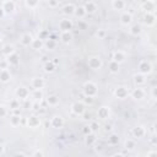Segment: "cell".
<instances>
[{
    "instance_id": "cell-1",
    "label": "cell",
    "mask_w": 157,
    "mask_h": 157,
    "mask_svg": "<svg viewBox=\"0 0 157 157\" xmlns=\"http://www.w3.org/2000/svg\"><path fill=\"white\" fill-rule=\"evenodd\" d=\"M97 92H98V87H97V85L94 82L86 81L83 83V86H82V93H83V96L94 98L97 96Z\"/></svg>"
},
{
    "instance_id": "cell-2",
    "label": "cell",
    "mask_w": 157,
    "mask_h": 157,
    "mask_svg": "<svg viewBox=\"0 0 157 157\" xmlns=\"http://www.w3.org/2000/svg\"><path fill=\"white\" fill-rule=\"evenodd\" d=\"M87 65H88V67L92 69V70H99V69L102 67L103 63H102V59H101L99 56L92 55V56H90V58L87 59Z\"/></svg>"
},
{
    "instance_id": "cell-3",
    "label": "cell",
    "mask_w": 157,
    "mask_h": 157,
    "mask_svg": "<svg viewBox=\"0 0 157 157\" xmlns=\"http://www.w3.org/2000/svg\"><path fill=\"white\" fill-rule=\"evenodd\" d=\"M1 7H2L5 15H10V13H12V12L15 11V9H16V2L12 1V0H5V1L1 2Z\"/></svg>"
},
{
    "instance_id": "cell-4",
    "label": "cell",
    "mask_w": 157,
    "mask_h": 157,
    "mask_svg": "<svg viewBox=\"0 0 157 157\" xmlns=\"http://www.w3.org/2000/svg\"><path fill=\"white\" fill-rule=\"evenodd\" d=\"M71 112L76 115H82L85 112H86V105L82 103V102H74L71 104Z\"/></svg>"
},
{
    "instance_id": "cell-5",
    "label": "cell",
    "mask_w": 157,
    "mask_h": 157,
    "mask_svg": "<svg viewBox=\"0 0 157 157\" xmlns=\"http://www.w3.org/2000/svg\"><path fill=\"white\" fill-rule=\"evenodd\" d=\"M72 27H74V23L70 18H61L59 21V28L61 32H69L72 29Z\"/></svg>"
},
{
    "instance_id": "cell-6",
    "label": "cell",
    "mask_w": 157,
    "mask_h": 157,
    "mask_svg": "<svg viewBox=\"0 0 157 157\" xmlns=\"http://www.w3.org/2000/svg\"><path fill=\"white\" fill-rule=\"evenodd\" d=\"M139 71H140V74H142V75L146 76V75H148V74L152 72V65L147 60H142L139 64Z\"/></svg>"
},
{
    "instance_id": "cell-7",
    "label": "cell",
    "mask_w": 157,
    "mask_h": 157,
    "mask_svg": "<svg viewBox=\"0 0 157 157\" xmlns=\"http://www.w3.org/2000/svg\"><path fill=\"white\" fill-rule=\"evenodd\" d=\"M114 94L119 99H125L128 97V94H129V91H128V88L125 86H118L115 88V91H114Z\"/></svg>"
},
{
    "instance_id": "cell-8",
    "label": "cell",
    "mask_w": 157,
    "mask_h": 157,
    "mask_svg": "<svg viewBox=\"0 0 157 157\" xmlns=\"http://www.w3.org/2000/svg\"><path fill=\"white\" fill-rule=\"evenodd\" d=\"M27 125L28 128H32V129H36L40 125V118L38 115H29L27 118Z\"/></svg>"
},
{
    "instance_id": "cell-9",
    "label": "cell",
    "mask_w": 157,
    "mask_h": 157,
    "mask_svg": "<svg viewBox=\"0 0 157 157\" xmlns=\"http://www.w3.org/2000/svg\"><path fill=\"white\" fill-rule=\"evenodd\" d=\"M16 96H17V98H20V99L26 101V99L28 98V96H29V91H28L27 87L21 86V87H18V88L16 90Z\"/></svg>"
},
{
    "instance_id": "cell-10",
    "label": "cell",
    "mask_w": 157,
    "mask_h": 157,
    "mask_svg": "<svg viewBox=\"0 0 157 157\" xmlns=\"http://www.w3.org/2000/svg\"><path fill=\"white\" fill-rule=\"evenodd\" d=\"M109 114H110V109L107 105H102L97 110V117L99 119H107V118H109Z\"/></svg>"
},
{
    "instance_id": "cell-11",
    "label": "cell",
    "mask_w": 157,
    "mask_h": 157,
    "mask_svg": "<svg viewBox=\"0 0 157 157\" xmlns=\"http://www.w3.org/2000/svg\"><path fill=\"white\" fill-rule=\"evenodd\" d=\"M50 125H52L54 129H60V128H63V125H64V119H63L60 115H54V117H52V119H50Z\"/></svg>"
},
{
    "instance_id": "cell-12",
    "label": "cell",
    "mask_w": 157,
    "mask_h": 157,
    "mask_svg": "<svg viewBox=\"0 0 157 157\" xmlns=\"http://www.w3.org/2000/svg\"><path fill=\"white\" fill-rule=\"evenodd\" d=\"M131 134L134 135V137L140 139V137H144V136L146 135V129H145L142 125H136L135 128H132Z\"/></svg>"
},
{
    "instance_id": "cell-13",
    "label": "cell",
    "mask_w": 157,
    "mask_h": 157,
    "mask_svg": "<svg viewBox=\"0 0 157 157\" xmlns=\"http://www.w3.org/2000/svg\"><path fill=\"white\" fill-rule=\"evenodd\" d=\"M125 59H126V55H125L124 52H121V50H117V52L113 53V58H112V60L115 61V63H118L119 65H120L121 63H124Z\"/></svg>"
},
{
    "instance_id": "cell-14",
    "label": "cell",
    "mask_w": 157,
    "mask_h": 157,
    "mask_svg": "<svg viewBox=\"0 0 157 157\" xmlns=\"http://www.w3.org/2000/svg\"><path fill=\"white\" fill-rule=\"evenodd\" d=\"M31 85H32V87L34 90H42L44 87L45 82H44V78L43 77H33L32 81H31Z\"/></svg>"
},
{
    "instance_id": "cell-15",
    "label": "cell",
    "mask_w": 157,
    "mask_h": 157,
    "mask_svg": "<svg viewBox=\"0 0 157 157\" xmlns=\"http://www.w3.org/2000/svg\"><path fill=\"white\" fill-rule=\"evenodd\" d=\"M120 22H121L123 26H129L132 22V15L130 12H128V11L123 12L120 15Z\"/></svg>"
},
{
    "instance_id": "cell-16",
    "label": "cell",
    "mask_w": 157,
    "mask_h": 157,
    "mask_svg": "<svg viewBox=\"0 0 157 157\" xmlns=\"http://www.w3.org/2000/svg\"><path fill=\"white\" fill-rule=\"evenodd\" d=\"M142 10H145L146 12H153V10L156 9V1L153 0H147V1H144L142 5H141Z\"/></svg>"
},
{
    "instance_id": "cell-17",
    "label": "cell",
    "mask_w": 157,
    "mask_h": 157,
    "mask_svg": "<svg viewBox=\"0 0 157 157\" xmlns=\"http://www.w3.org/2000/svg\"><path fill=\"white\" fill-rule=\"evenodd\" d=\"M82 6H83L86 13H93L97 10V4L94 1H86Z\"/></svg>"
},
{
    "instance_id": "cell-18",
    "label": "cell",
    "mask_w": 157,
    "mask_h": 157,
    "mask_svg": "<svg viewBox=\"0 0 157 157\" xmlns=\"http://www.w3.org/2000/svg\"><path fill=\"white\" fill-rule=\"evenodd\" d=\"M75 9H76V6H75L72 2H69V4H65L61 10H63V13H64L65 16H71V15H74Z\"/></svg>"
},
{
    "instance_id": "cell-19",
    "label": "cell",
    "mask_w": 157,
    "mask_h": 157,
    "mask_svg": "<svg viewBox=\"0 0 157 157\" xmlns=\"http://www.w3.org/2000/svg\"><path fill=\"white\" fill-rule=\"evenodd\" d=\"M156 22V16L153 12H146L144 16V23L147 26H152Z\"/></svg>"
},
{
    "instance_id": "cell-20",
    "label": "cell",
    "mask_w": 157,
    "mask_h": 157,
    "mask_svg": "<svg viewBox=\"0 0 157 157\" xmlns=\"http://www.w3.org/2000/svg\"><path fill=\"white\" fill-rule=\"evenodd\" d=\"M32 40H33V37H32V34H31V33H23V34L21 36V38H20L21 44H22V45H25V47L31 45Z\"/></svg>"
},
{
    "instance_id": "cell-21",
    "label": "cell",
    "mask_w": 157,
    "mask_h": 157,
    "mask_svg": "<svg viewBox=\"0 0 157 157\" xmlns=\"http://www.w3.org/2000/svg\"><path fill=\"white\" fill-rule=\"evenodd\" d=\"M131 97L134 98V99H142L144 98V96H145V91L141 88V87H136V88H134L132 91H131Z\"/></svg>"
},
{
    "instance_id": "cell-22",
    "label": "cell",
    "mask_w": 157,
    "mask_h": 157,
    "mask_svg": "<svg viewBox=\"0 0 157 157\" xmlns=\"http://www.w3.org/2000/svg\"><path fill=\"white\" fill-rule=\"evenodd\" d=\"M6 61H7V64H9V65L16 66V65L20 63V56H18V54L15 52L13 54H11V55H9V56L6 58Z\"/></svg>"
},
{
    "instance_id": "cell-23",
    "label": "cell",
    "mask_w": 157,
    "mask_h": 157,
    "mask_svg": "<svg viewBox=\"0 0 157 157\" xmlns=\"http://www.w3.org/2000/svg\"><path fill=\"white\" fill-rule=\"evenodd\" d=\"M11 80V72L6 69V70H0V82L6 83Z\"/></svg>"
},
{
    "instance_id": "cell-24",
    "label": "cell",
    "mask_w": 157,
    "mask_h": 157,
    "mask_svg": "<svg viewBox=\"0 0 157 157\" xmlns=\"http://www.w3.org/2000/svg\"><path fill=\"white\" fill-rule=\"evenodd\" d=\"M125 6H126V2H125L124 0H113V1H112V7H113L114 10L120 11V10H124Z\"/></svg>"
},
{
    "instance_id": "cell-25",
    "label": "cell",
    "mask_w": 157,
    "mask_h": 157,
    "mask_svg": "<svg viewBox=\"0 0 157 157\" xmlns=\"http://www.w3.org/2000/svg\"><path fill=\"white\" fill-rule=\"evenodd\" d=\"M96 141H97V136H96L94 132H91V134L85 136V144L87 146H93L96 144Z\"/></svg>"
},
{
    "instance_id": "cell-26",
    "label": "cell",
    "mask_w": 157,
    "mask_h": 157,
    "mask_svg": "<svg viewBox=\"0 0 157 157\" xmlns=\"http://www.w3.org/2000/svg\"><path fill=\"white\" fill-rule=\"evenodd\" d=\"M86 15H87V13H86V11H85V9H83L82 5L76 6V9H75V11H74V16H75V17H77V18H83Z\"/></svg>"
},
{
    "instance_id": "cell-27",
    "label": "cell",
    "mask_w": 157,
    "mask_h": 157,
    "mask_svg": "<svg viewBox=\"0 0 157 157\" xmlns=\"http://www.w3.org/2000/svg\"><path fill=\"white\" fill-rule=\"evenodd\" d=\"M71 39H72V33H71V31H69V32H61V33H60V40H61L63 43L67 44V43L71 42Z\"/></svg>"
},
{
    "instance_id": "cell-28",
    "label": "cell",
    "mask_w": 157,
    "mask_h": 157,
    "mask_svg": "<svg viewBox=\"0 0 157 157\" xmlns=\"http://www.w3.org/2000/svg\"><path fill=\"white\" fill-rule=\"evenodd\" d=\"M1 53H2V55H5V56L7 58L9 55H11V54L15 53V48H13V45H11V44H5V45L2 47V49H1Z\"/></svg>"
},
{
    "instance_id": "cell-29",
    "label": "cell",
    "mask_w": 157,
    "mask_h": 157,
    "mask_svg": "<svg viewBox=\"0 0 157 157\" xmlns=\"http://www.w3.org/2000/svg\"><path fill=\"white\" fill-rule=\"evenodd\" d=\"M31 47L34 49V50H40L43 47H44V42L42 40V39H39V38H33V40H32V43H31Z\"/></svg>"
},
{
    "instance_id": "cell-30",
    "label": "cell",
    "mask_w": 157,
    "mask_h": 157,
    "mask_svg": "<svg viewBox=\"0 0 157 157\" xmlns=\"http://www.w3.org/2000/svg\"><path fill=\"white\" fill-rule=\"evenodd\" d=\"M146 76L145 75H142V74H136V75H134V82H135V85L139 87V86H141V85H144L145 82H146V78H145Z\"/></svg>"
},
{
    "instance_id": "cell-31",
    "label": "cell",
    "mask_w": 157,
    "mask_h": 157,
    "mask_svg": "<svg viewBox=\"0 0 157 157\" xmlns=\"http://www.w3.org/2000/svg\"><path fill=\"white\" fill-rule=\"evenodd\" d=\"M129 32H130V34H131V36H139V34L142 32V28H141V26H140V25L135 23V25H132V26L130 27Z\"/></svg>"
},
{
    "instance_id": "cell-32",
    "label": "cell",
    "mask_w": 157,
    "mask_h": 157,
    "mask_svg": "<svg viewBox=\"0 0 157 157\" xmlns=\"http://www.w3.org/2000/svg\"><path fill=\"white\" fill-rule=\"evenodd\" d=\"M47 103H48L49 105H52V107L58 105V104H59V97H58L56 94H50V96H48V98H47Z\"/></svg>"
},
{
    "instance_id": "cell-33",
    "label": "cell",
    "mask_w": 157,
    "mask_h": 157,
    "mask_svg": "<svg viewBox=\"0 0 157 157\" xmlns=\"http://www.w3.org/2000/svg\"><path fill=\"white\" fill-rule=\"evenodd\" d=\"M55 69H56V65L52 60H48L47 63H44V71L45 72H53Z\"/></svg>"
},
{
    "instance_id": "cell-34",
    "label": "cell",
    "mask_w": 157,
    "mask_h": 157,
    "mask_svg": "<svg viewBox=\"0 0 157 157\" xmlns=\"http://www.w3.org/2000/svg\"><path fill=\"white\" fill-rule=\"evenodd\" d=\"M135 146H136V144H135V141L132 139H126L125 142H124V147L128 151H132L135 148Z\"/></svg>"
},
{
    "instance_id": "cell-35",
    "label": "cell",
    "mask_w": 157,
    "mask_h": 157,
    "mask_svg": "<svg viewBox=\"0 0 157 157\" xmlns=\"http://www.w3.org/2000/svg\"><path fill=\"white\" fill-rule=\"evenodd\" d=\"M10 124H11L12 126H18V125L21 124V115H15V114H12V115L10 117Z\"/></svg>"
},
{
    "instance_id": "cell-36",
    "label": "cell",
    "mask_w": 157,
    "mask_h": 157,
    "mask_svg": "<svg viewBox=\"0 0 157 157\" xmlns=\"http://www.w3.org/2000/svg\"><path fill=\"white\" fill-rule=\"evenodd\" d=\"M108 144L112 145V146H115L119 144V136L118 134H110L109 137H108Z\"/></svg>"
},
{
    "instance_id": "cell-37",
    "label": "cell",
    "mask_w": 157,
    "mask_h": 157,
    "mask_svg": "<svg viewBox=\"0 0 157 157\" xmlns=\"http://www.w3.org/2000/svg\"><path fill=\"white\" fill-rule=\"evenodd\" d=\"M44 47H45L47 49H49V50H53V49H55V47H56V42H55L54 39H52V38H48V39L44 42Z\"/></svg>"
},
{
    "instance_id": "cell-38",
    "label": "cell",
    "mask_w": 157,
    "mask_h": 157,
    "mask_svg": "<svg viewBox=\"0 0 157 157\" xmlns=\"http://www.w3.org/2000/svg\"><path fill=\"white\" fill-rule=\"evenodd\" d=\"M32 97L34 98L36 102H39L40 103V101L43 99V92H42V90H34L33 93H32Z\"/></svg>"
},
{
    "instance_id": "cell-39",
    "label": "cell",
    "mask_w": 157,
    "mask_h": 157,
    "mask_svg": "<svg viewBox=\"0 0 157 157\" xmlns=\"http://www.w3.org/2000/svg\"><path fill=\"white\" fill-rule=\"evenodd\" d=\"M108 67H109V71H110L112 74H117V72L119 71V64L115 63V61H113V60L109 63Z\"/></svg>"
},
{
    "instance_id": "cell-40",
    "label": "cell",
    "mask_w": 157,
    "mask_h": 157,
    "mask_svg": "<svg viewBox=\"0 0 157 157\" xmlns=\"http://www.w3.org/2000/svg\"><path fill=\"white\" fill-rule=\"evenodd\" d=\"M25 5L29 9H36L38 5H39V1L38 0H26L25 1Z\"/></svg>"
},
{
    "instance_id": "cell-41",
    "label": "cell",
    "mask_w": 157,
    "mask_h": 157,
    "mask_svg": "<svg viewBox=\"0 0 157 157\" xmlns=\"http://www.w3.org/2000/svg\"><path fill=\"white\" fill-rule=\"evenodd\" d=\"M10 109H12V110H15V109H20V101H18L17 98L10 101Z\"/></svg>"
},
{
    "instance_id": "cell-42",
    "label": "cell",
    "mask_w": 157,
    "mask_h": 157,
    "mask_svg": "<svg viewBox=\"0 0 157 157\" xmlns=\"http://www.w3.org/2000/svg\"><path fill=\"white\" fill-rule=\"evenodd\" d=\"M38 38H39V39H42L43 42H44V40H47V39L49 38V32H48V31H45V29L40 31V32H39V34H38Z\"/></svg>"
},
{
    "instance_id": "cell-43",
    "label": "cell",
    "mask_w": 157,
    "mask_h": 157,
    "mask_svg": "<svg viewBox=\"0 0 157 157\" xmlns=\"http://www.w3.org/2000/svg\"><path fill=\"white\" fill-rule=\"evenodd\" d=\"M90 126V129H91V131L92 132H97L98 131V129H99V124H98V121H91V124L88 125Z\"/></svg>"
},
{
    "instance_id": "cell-44",
    "label": "cell",
    "mask_w": 157,
    "mask_h": 157,
    "mask_svg": "<svg viewBox=\"0 0 157 157\" xmlns=\"http://www.w3.org/2000/svg\"><path fill=\"white\" fill-rule=\"evenodd\" d=\"M85 105H91V104H93V102H94V98H92V97H86V96H83V98H82V101H81Z\"/></svg>"
},
{
    "instance_id": "cell-45",
    "label": "cell",
    "mask_w": 157,
    "mask_h": 157,
    "mask_svg": "<svg viewBox=\"0 0 157 157\" xmlns=\"http://www.w3.org/2000/svg\"><path fill=\"white\" fill-rule=\"evenodd\" d=\"M47 4H48L49 7H56V6L60 5V1L59 0H49Z\"/></svg>"
},
{
    "instance_id": "cell-46",
    "label": "cell",
    "mask_w": 157,
    "mask_h": 157,
    "mask_svg": "<svg viewBox=\"0 0 157 157\" xmlns=\"http://www.w3.org/2000/svg\"><path fill=\"white\" fill-rule=\"evenodd\" d=\"M7 115V109L4 105H0V118H5Z\"/></svg>"
},
{
    "instance_id": "cell-47",
    "label": "cell",
    "mask_w": 157,
    "mask_h": 157,
    "mask_svg": "<svg viewBox=\"0 0 157 157\" xmlns=\"http://www.w3.org/2000/svg\"><path fill=\"white\" fill-rule=\"evenodd\" d=\"M7 66H9V64H7L6 59H4V60H1V61H0V70H6V69H7Z\"/></svg>"
},
{
    "instance_id": "cell-48",
    "label": "cell",
    "mask_w": 157,
    "mask_h": 157,
    "mask_svg": "<svg viewBox=\"0 0 157 157\" xmlns=\"http://www.w3.org/2000/svg\"><path fill=\"white\" fill-rule=\"evenodd\" d=\"M32 157H44V155H43V152H42L40 150H36V151L33 152Z\"/></svg>"
},
{
    "instance_id": "cell-49",
    "label": "cell",
    "mask_w": 157,
    "mask_h": 157,
    "mask_svg": "<svg viewBox=\"0 0 157 157\" xmlns=\"http://www.w3.org/2000/svg\"><path fill=\"white\" fill-rule=\"evenodd\" d=\"M97 37L98 38H104L105 37V31L104 29H98L97 31Z\"/></svg>"
},
{
    "instance_id": "cell-50",
    "label": "cell",
    "mask_w": 157,
    "mask_h": 157,
    "mask_svg": "<svg viewBox=\"0 0 157 157\" xmlns=\"http://www.w3.org/2000/svg\"><path fill=\"white\" fill-rule=\"evenodd\" d=\"M82 132L85 134V136L86 135H88V134H91L92 131H91V129H90V126H83V129H82Z\"/></svg>"
},
{
    "instance_id": "cell-51",
    "label": "cell",
    "mask_w": 157,
    "mask_h": 157,
    "mask_svg": "<svg viewBox=\"0 0 157 157\" xmlns=\"http://www.w3.org/2000/svg\"><path fill=\"white\" fill-rule=\"evenodd\" d=\"M147 157H157V152L156 151H150L147 153Z\"/></svg>"
},
{
    "instance_id": "cell-52",
    "label": "cell",
    "mask_w": 157,
    "mask_h": 157,
    "mask_svg": "<svg viewBox=\"0 0 157 157\" xmlns=\"http://www.w3.org/2000/svg\"><path fill=\"white\" fill-rule=\"evenodd\" d=\"M32 107H33V109H39V102H34L32 104Z\"/></svg>"
},
{
    "instance_id": "cell-53",
    "label": "cell",
    "mask_w": 157,
    "mask_h": 157,
    "mask_svg": "<svg viewBox=\"0 0 157 157\" xmlns=\"http://www.w3.org/2000/svg\"><path fill=\"white\" fill-rule=\"evenodd\" d=\"M112 157H125L123 153H120V152H117V153H114Z\"/></svg>"
},
{
    "instance_id": "cell-54",
    "label": "cell",
    "mask_w": 157,
    "mask_h": 157,
    "mask_svg": "<svg viewBox=\"0 0 157 157\" xmlns=\"http://www.w3.org/2000/svg\"><path fill=\"white\" fill-rule=\"evenodd\" d=\"M4 16H5V12H4V10H2V7L0 6V20H1V18H2Z\"/></svg>"
},
{
    "instance_id": "cell-55",
    "label": "cell",
    "mask_w": 157,
    "mask_h": 157,
    "mask_svg": "<svg viewBox=\"0 0 157 157\" xmlns=\"http://www.w3.org/2000/svg\"><path fill=\"white\" fill-rule=\"evenodd\" d=\"M4 151H5V147H4V145H2V144H0V156L4 153Z\"/></svg>"
},
{
    "instance_id": "cell-56",
    "label": "cell",
    "mask_w": 157,
    "mask_h": 157,
    "mask_svg": "<svg viewBox=\"0 0 157 157\" xmlns=\"http://www.w3.org/2000/svg\"><path fill=\"white\" fill-rule=\"evenodd\" d=\"M155 128H156V125L153 124V125H152V128H151V131H152V134H153V135L156 134V129H155Z\"/></svg>"
},
{
    "instance_id": "cell-57",
    "label": "cell",
    "mask_w": 157,
    "mask_h": 157,
    "mask_svg": "<svg viewBox=\"0 0 157 157\" xmlns=\"http://www.w3.org/2000/svg\"><path fill=\"white\" fill-rule=\"evenodd\" d=\"M112 128H110V125H105V131H108V130H110Z\"/></svg>"
},
{
    "instance_id": "cell-58",
    "label": "cell",
    "mask_w": 157,
    "mask_h": 157,
    "mask_svg": "<svg viewBox=\"0 0 157 157\" xmlns=\"http://www.w3.org/2000/svg\"><path fill=\"white\" fill-rule=\"evenodd\" d=\"M83 114H85V113H83ZM90 117H91L90 114H85V119H90Z\"/></svg>"
},
{
    "instance_id": "cell-59",
    "label": "cell",
    "mask_w": 157,
    "mask_h": 157,
    "mask_svg": "<svg viewBox=\"0 0 157 157\" xmlns=\"http://www.w3.org/2000/svg\"><path fill=\"white\" fill-rule=\"evenodd\" d=\"M16 157H26V156L22 155V153H18V155H16Z\"/></svg>"
}]
</instances>
